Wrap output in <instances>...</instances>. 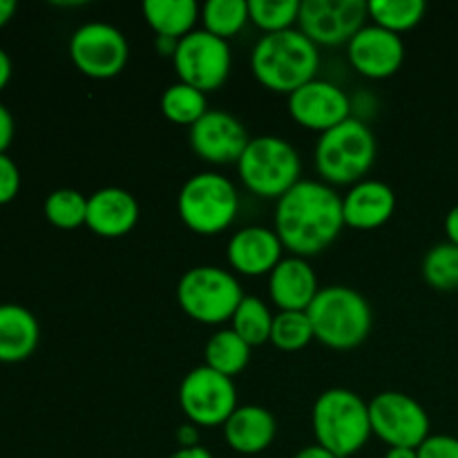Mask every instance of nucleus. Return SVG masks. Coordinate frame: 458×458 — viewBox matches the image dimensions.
Listing matches in <instances>:
<instances>
[{
  "label": "nucleus",
  "instance_id": "f257e3e1",
  "mask_svg": "<svg viewBox=\"0 0 458 458\" xmlns=\"http://www.w3.org/2000/svg\"><path fill=\"white\" fill-rule=\"evenodd\" d=\"M273 224L282 246L291 255L309 259L329 249L343 233V197L329 183L300 179L277 199Z\"/></svg>",
  "mask_w": 458,
  "mask_h": 458
},
{
  "label": "nucleus",
  "instance_id": "f03ea898",
  "mask_svg": "<svg viewBox=\"0 0 458 458\" xmlns=\"http://www.w3.org/2000/svg\"><path fill=\"white\" fill-rule=\"evenodd\" d=\"M250 70L264 88L289 97L304 83L318 79L320 49L298 27L264 34L250 52Z\"/></svg>",
  "mask_w": 458,
  "mask_h": 458
},
{
  "label": "nucleus",
  "instance_id": "7ed1b4c3",
  "mask_svg": "<svg viewBox=\"0 0 458 458\" xmlns=\"http://www.w3.org/2000/svg\"><path fill=\"white\" fill-rule=\"evenodd\" d=\"M307 313L316 340L335 352L360 347L374 327V311L365 295L344 284L322 286Z\"/></svg>",
  "mask_w": 458,
  "mask_h": 458
},
{
  "label": "nucleus",
  "instance_id": "20e7f679",
  "mask_svg": "<svg viewBox=\"0 0 458 458\" xmlns=\"http://www.w3.org/2000/svg\"><path fill=\"white\" fill-rule=\"evenodd\" d=\"M311 428L318 445L338 458L353 456L374 434L369 403L362 401L352 389H327L313 403Z\"/></svg>",
  "mask_w": 458,
  "mask_h": 458
},
{
  "label": "nucleus",
  "instance_id": "39448f33",
  "mask_svg": "<svg viewBox=\"0 0 458 458\" xmlns=\"http://www.w3.org/2000/svg\"><path fill=\"white\" fill-rule=\"evenodd\" d=\"M376 152L378 143L369 125L352 116L329 132L320 134L313 161L320 182L329 183L331 188H352L374 168Z\"/></svg>",
  "mask_w": 458,
  "mask_h": 458
},
{
  "label": "nucleus",
  "instance_id": "423d86ee",
  "mask_svg": "<svg viewBox=\"0 0 458 458\" xmlns=\"http://www.w3.org/2000/svg\"><path fill=\"white\" fill-rule=\"evenodd\" d=\"M240 195L235 183L224 174L206 170L186 179L177 197V213L183 226L197 235H219L237 217Z\"/></svg>",
  "mask_w": 458,
  "mask_h": 458
},
{
  "label": "nucleus",
  "instance_id": "0eeeda50",
  "mask_svg": "<svg viewBox=\"0 0 458 458\" xmlns=\"http://www.w3.org/2000/svg\"><path fill=\"white\" fill-rule=\"evenodd\" d=\"M237 174L253 195L280 199L300 182L302 161L286 139L276 134L253 137L237 161Z\"/></svg>",
  "mask_w": 458,
  "mask_h": 458
},
{
  "label": "nucleus",
  "instance_id": "6e6552de",
  "mask_svg": "<svg viewBox=\"0 0 458 458\" xmlns=\"http://www.w3.org/2000/svg\"><path fill=\"white\" fill-rule=\"evenodd\" d=\"M244 300L240 282L222 267L188 268L177 284V302L188 318L201 325H222Z\"/></svg>",
  "mask_w": 458,
  "mask_h": 458
},
{
  "label": "nucleus",
  "instance_id": "1a4fd4ad",
  "mask_svg": "<svg viewBox=\"0 0 458 458\" xmlns=\"http://www.w3.org/2000/svg\"><path fill=\"white\" fill-rule=\"evenodd\" d=\"M177 398L186 419L197 428H224L240 407L233 378L206 365L183 376Z\"/></svg>",
  "mask_w": 458,
  "mask_h": 458
},
{
  "label": "nucleus",
  "instance_id": "9d476101",
  "mask_svg": "<svg viewBox=\"0 0 458 458\" xmlns=\"http://www.w3.org/2000/svg\"><path fill=\"white\" fill-rule=\"evenodd\" d=\"M173 65L182 83L192 85L204 94L215 92L231 76V45L206 30H195L177 43Z\"/></svg>",
  "mask_w": 458,
  "mask_h": 458
},
{
  "label": "nucleus",
  "instance_id": "9b49d317",
  "mask_svg": "<svg viewBox=\"0 0 458 458\" xmlns=\"http://www.w3.org/2000/svg\"><path fill=\"white\" fill-rule=\"evenodd\" d=\"M70 58L88 79L107 81L125 70L130 45L123 31L110 22H85L70 36Z\"/></svg>",
  "mask_w": 458,
  "mask_h": 458
},
{
  "label": "nucleus",
  "instance_id": "f8f14e48",
  "mask_svg": "<svg viewBox=\"0 0 458 458\" xmlns=\"http://www.w3.org/2000/svg\"><path fill=\"white\" fill-rule=\"evenodd\" d=\"M371 432L389 447L419 450L429 438V416L419 401L403 392H383L369 403Z\"/></svg>",
  "mask_w": 458,
  "mask_h": 458
},
{
  "label": "nucleus",
  "instance_id": "ddd939ff",
  "mask_svg": "<svg viewBox=\"0 0 458 458\" xmlns=\"http://www.w3.org/2000/svg\"><path fill=\"white\" fill-rule=\"evenodd\" d=\"M369 9L365 0H302L298 30L318 47L349 45L367 25Z\"/></svg>",
  "mask_w": 458,
  "mask_h": 458
},
{
  "label": "nucleus",
  "instance_id": "4468645a",
  "mask_svg": "<svg viewBox=\"0 0 458 458\" xmlns=\"http://www.w3.org/2000/svg\"><path fill=\"white\" fill-rule=\"evenodd\" d=\"M289 114L302 128L325 134L352 119V98L340 85L313 79L289 94Z\"/></svg>",
  "mask_w": 458,
  "mask_h": 458
},
{
  "label": "nucleus",
  "instance_id": "2eb2a0df",
  "mask_svg": "<svg viewBox=\"0 0 458 458\" xmlns=\"http://www.w3.org/2000/svg\"><path fill=\"white\" fill-rule=\"evenodd\" d=\"M192 152L213 165H228L240 161L250 143L249 130L237 116L224 110H208L188 134Z\"/></svg>",
  "mask_w": 458,
  "mask_h": 458
},
{
  "label": "nucleus",
  "instance_id": "dca6fc26",
  "mask_svg": "<svg viewBox=\"0 0 458 458\" xmlns=\"http://www.w3.org/2000/svg\"><path fill=\"white\" fill-rule=\"evenodd\" d=\"M347 56L358 74L383 81L396 74L405 63V43L398 34L371 22L349 40Z\"/></svg>",
  "mask_w": 458,
  "mask_h": 458
},
{
  "label": "nucleus",
  "instance_id": "f3484780",
  "mask_svg": "<svg viewBox=\"0 0 458 458\" xmlns=\"http://www.w3.org/2000/svg\"><path fill=\"white\" fill-rule=\"evenodd\" d=\"M280 237L273 228L267 226H246L231 237L226 246V258L233 271L249 277L271 276L273 268L282 262Z\"/></svg>",
  "mask_w": 458,
  "mask_h": 458
},
{
  "label": "nucleus",
  "instance_id": "a211bd4d",
  "mask_svg": "<svg viewBox=\"0 0 458 458\" xmlns=\"http://www.w3.org/2000/svg\"><path fill=\"white\" fill-rule=\"evenodd\" d=\"M141 217V208L132 192L125 188H98L88 197V219L85 226L98 237L116 240L132 231Z\"/></svg>",
  "mask_w": 458,
  "mask_h": 458
},
{
  "label": "nucleus",
  "instance_id": "6ab92c4d",
  "mask_svg": "<svg viewBox=\"0 0 458 458\" xmlns=\"http://www.w3.org/2000/svg\"><path fill=\"white\" fill-rule=\"evenodd\" d=\"M396 213V192L378 179H362L343 197L344 226L374 231L385 226Z\"/></svg>",
  "mask_w": 458,
  "mask_h": 458
},
{
  "label": "nucleus",
  "instance_id": "aec40b11",
  "mask_svg": "<svg viewBox=\"0 0 458 458\" xmlns=\"http://www.w3.org/2000/svg\"><path fill=\"white\" fill-rule=\"evenodd\" d=\"M320 293L318 276L309 259L289 255L268 276V295L280 311H307Z\"/></svg>",
  "mask_w": 458,
  "mask_h": 458
},
{
  "label": "nucleus",
  "instance_id": "412c9836",
  "mask_svg": "<svg viewBox=\"0 0 458 458\" xmlns=\"http://www.w3.org/2000/svg\"><path fill=\"white\" fill-rule=\"evenodd\" d=\"M276 416L262 405H242L224 423V438L237 454H262L276 438Z\"/></svg>",
  "mask_w": 458,
  "mask_h": 458
},
{
  "label": "nucleus",
  "instance_id": "4be33fe9",
  "mask_svg": "<svg viewBox=\"0 0 458 458\" xmlns=\"http://www.w3.org/2000/svg\"><path fill=\"white\" fill-rule=\"evenodd\" d=\"M40 343V327L34 313L22 304H0V362H25Z\"/></svg>",
  "mask_w": 458,
  "mask_h": 458
},
{
  "label": "nucleus",
  "instance_id": "5701e85b",
  "mask_svg": "<svg viewBox=\"0 0 458 458\" xmlns=\"http://www.w3.org/2000/svg\"><path fill=\"white\" fill-rule=\"evenodd\" d=\"M141 9L157 38L182 40L201 21V7L195 0H146Z\"/></svg>",
  "mask_w": 458,
  "mask_h": 458
},
{
  "label": "nucleus",
  "instance_id": "b1692460",
  "mask_svg": "<svg viewBox=\"0 0 458 458\" xmlns=\"http://www.w3.org/2000/svg\"><path fill=\"white\" fill-rule=\"evenodd\" d=\"M250 362V347L233 329H219L208 338L204 347V365L219 374H242Z\"/></svg>",
  "mask_w": 458,
  "mask_h": 458
},
{
  "label": "nucleus",
  "instance_id": "393cba45",
  "mask_svg": "<svg viewBox=\"0 0 458 458\" xmlns=\"http://www.w3.org/2000/svg\"><path fill=\"white\" fill-rule=\"evenodd\" d=\"M273 313L262 298L258 295H244L237 311L231 318V329L249 344L250 349L264 343H271Z\"/></svg>",
  "mask_w": 458,
  "mask_h": 458
},
{
  "label": "nucleus",
  "instance_id": "a878e982",
  "mask_svg": "<svg viewBox=\"0 0 458 458\" xmlns=\"http://www.w3.org/2000/svg\"><path fill=\"white\" fill-rule=\"evenodd\" d=\"M159 107L170 123L192 128L208 112V101H206V94L201 89L177 81L164 89Z\"/></svg>",
  "mask_w": 458,
  "mask_h": 458
},
{
  "label": "nucleus",
  "instance_id": "bb28decb",
  "mask_svg": "<svg viewBox=\"0 0 458 458\" xmlns=\"http://www.w3.org/2000/svg\"><path fill=\"white\" fill-rule=\"evenodd\" d=\"M249 21V0H208L201 4V25L217 38L231 40Z\"/></svg>",
  "mask_w": 458,
  "mask_h": 458
},
{
  "label": "nucleus",
  "instance_id": "cd10ccee",
  "mask_svg": "<svg viewBox=\"0 0 458 458\" xmlns=\"http://www.w3.org/2000/svg\"><path fill=\"white\" fill-rule=\"evenodd\" d=\"M367 9L374 25L401 36L403 31L414 30L423 21L428 4L423 0H369Z\"/></svg>",
  "mask_w": 458,
  "mask_h": 458
},
{
  "label": "nucleus",
  "instance_id": "c85d7f7f",
  "mask_svg": "<svg viewBox=\"0 0 458 458\" xmlns=\"http://www.w3.org/2000/svg\"><path fill=\"white\" fill-rule=\"evenodd\" d=\"M45 219L61 231H74L88 219V197L74 188H58L49 192L43 204Z\"/></svg>",
  "mask_w": 458,
  "mask_h": 458
},
{
  "label": "nucleus",
  "instance_id": "c756f323",
  "mask_svg": "<svg viewBox=\"0 0 458 458\" xmlns=\"http://www.w3.org/2000/svg\"><path fill=\"white\" fill-rule=\"evenodd\" d=\"M423 277L437 291H458V246L447 240L432 246L423 258Z\"/></svg>",
  "mask_w": 458,
  "mask_h": 458
},
{
  "label": "nucleus",
  "instance_id": "7c9ffc66",
  "mask_svg": "<svg viewBox=\"0 0 458 458\" xmlns=\"http://www.w3.org/2000/svg\"><path fill=\"white\" fill-rule=\"evenodd\" d=\"M316 340L307 311H280L273 318L271 343L280 352H300Z\"/></svg>",
  "mask_w": 458,
  "mask_h": 458
},
{
  "label": "nucleus",
  "instance_id": "2f4dec72",
  "mask_svg": "<svg viewBox=\"0 0 458 458\" xmlns=\"http://www.w3.org/2000/svg\"><path fill=\"white\" fill-rule=\"evenodd\" d=\"M300 4V0H249V18L264 34H277L298 25Z\"/></svg>",
  "mask_w": 458,
  "mask_h": 458
},
{
  "label": "nucleus",
  "instance_id": "473e14b6",
  "mask_svg": "<svg viewBox=\"0 0 458 458\" xmlns=\"http://www.w3.org/2000/svg\"><path fill=\"white\" fill-rule=\"evenodd\" d=\"M21 192V170L16 161L4 152L0 155V206L12 204Z\"/></svg>",
  "mask_w": 458,
  "mask_h": 458
},
{
  "label": "nucleus",
  "instance_id": "72a5a7b5",
  "mask_svg": "<svg viewBox=\"0 0 458 458\" xmlns=\"http://www.w3.org/2000/svg\"><path fill=\"white\" fill-rule=\"evenodd\" d=\"M419 458H458V438L450 434H429L419 447Z\"/></svg>",
  "mask_w": 458,
  "mask_h": 458
},
{
  "label": "nucleus",
  "instance_id": "f704fd0d",
  "mask_svg": "<svg viewBox=\"0 0 458 458\" xmlns=\"http://www.w3.org/2000/svg\"><path fill=\"white\" fill-rule=\"evenodd\" d=\"M13 132H16V123H13L12 112L7 110V106L0 103V155L9 150L13 141Z\"/></svg>",
  "mask_w": 458,
  "mask_h": 458
},
{
  "label": "nucleus",
  "instance_id": "c9c22d12",
  "mask_svg": "<svg viewBox=\"0 0 458 458\" xmlns=\"http://www.w3.org/2000/svg\"><path fill=\"white\" fill-rule=\"evenodd\" d=\"M177 443H179V447L199 445V432H197V425H192V423L182 425V428L177 429Z\"/></svg>",
  "mask_w": 458,
  "mask_h": 458
},
{
  "label": "nucleus",
  "instance_id": "e433bc0d",
  "mask_svg": "<svg viewBox=\"0 0 458 458\" xmlns=\"http://www.w3.org/2000/svg\"><path fill=\"white\" fill-rule=\"evenodd\" d=\"M445 235L447 242L458 246V204L445 215Z\"/></svg>",
  "mask_w": 458,
  "mask_h": 458
},
{
  "label": "nucleus",
  "instance_id": "4c0bfd02",
  "mask_svg": "<svg viewBox=\"0 0 458 458\" xmlns=\"http://www.w3.org/2000/svg\"><path fill=\"white\" fill-rule=\"evenodd\" d=\"M12 58H9V54L0 47V92H3V89L7 88L9 81H12Z\"/></svg>",
  "mask_w": 458,
  "mask_h": 458
},
{
  "label": "nucleus",
  "instance_id": "58836bf2",
  "mask_svg": "<svg viewBox=\"0 0 458 458\" xmlns=\"http://www.w3.org/2000/svg\"><path fill=\"white\" fill-rule=\"evenodd\" d=\"M168 458H215L213 452L206 450V447H179L177 452H173Z\"/></svg>",
  "mask_w": 458,
  "mask_h": 458
},
{
  "label": "nucleus",
  "instance_id": "ea45409f",
  "mask_svg": "<svg viewBox=\"0 0 458 458\" xmlns=\"http://www.w3.org/2000/svg\"><path fill=\"white\" fill-rule=\"evenodd\" d=\"M293 458H338V456H334L329 450H325V447H322V445L313 443V445L302 447V450H300Z\"/></svg>",
  "mask_w": 458,
  "mask_h": 458
},
{
  "label": "nucleus",
  "instance_id": "a19ab883",
  "mask_svg": "<svg viewBox=\"0 0 458 458\" xmlns=\"http://www.w3.org/2000/svg\"><path fill=\"white\" fill-rule=\"evenodd\" d=\"M16 9H18L16 0H0V27H4L9 21H12Z\"/></svg>",
  "mask_w": 458,
  "mask_h": 458
},
{
  "label": "nucleus",
  "instance_id": "79ce46f5",
  "mask_svg": "<svg viewBox=\"0 0 458 458\" xmlns=\"http://www.w3.org/2000/svg\"><path fill=\"white\" fill-rule=\"evenodd\" d=\"M385 458H419V450H411V447H389L385 452Z\"/></svg>",
  "mask_w": 458,
  "mask_h": 458
}]
</instances>
